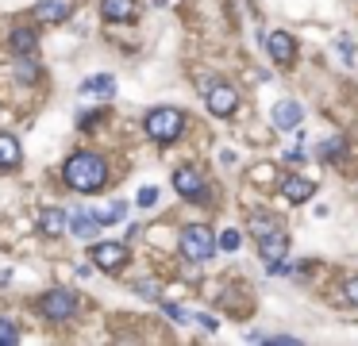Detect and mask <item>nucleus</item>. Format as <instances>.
I'll list each match as a JSON object with an SVG mask.
<instances>
[{"label":"nucleus","instance_id":"1","mask_svg":"<svg viewBox=\"0 0 358 346\" xmlns=\"http://www.w3.org/2000/svg\"><path fill=\"white\" fill-rule=\"evenodd\" d=\"M62 181H66L74 192H100L108 185V162L93 150L69 154L66 165H62Z\"/></svg>","mask_w":358,"mask_h":346},{"label":"nucleus","instance_id":"2","mask_svg":"<svg viewBox=\"0 0 358 346\" xmlns=\"http://www.w3.org/2000/svg\"><path fill=\"white\" fill-rule=\"evenodd\" d=\"M143 127L155 143H174L177 135L185 131V115H181V108H150Z\"/></svg>","mask_w":358,"mask_h":346},{"label":"nucleus","instance_id":"3","mask_svg":"<svg viewBox=\"0 0 358 346\" xmlns=\"http://www.w3.org/2000/svg\"><path fill=\"white\" fill-rule=\"evenodd\" d=\"M74 312H78V292H69V288H50L39 297V316L50 323H66Z\"/></svg>","mask_w":358,"mask_h":346},{"label":"nucleus","instance_id":"4","mask_svg":"<svg viewBox=\"0 0 358 346\" xmlns=\"http://www.w3.org/2000/svg\"><path fill=\"white\" fill-rule=\"evenodd\" d=\"M181 254L189 262H208L212 258V250H216V239H212V231L204 227V223H193V227H185L181 231Z\"/></svg>","mask_w":358,"mask_h":346},{"label":"nucleus","instance_id":"5","mask_svg":"<svg viewBox=\"0 0 358 346\" xmlns=\"http://www.w3.org/2000/svg\"><path fill=\"white\" fill-rule=\"evenodd\" d=\"M174 189L181 192L185 200L208 204V189H204V177H201V170H193V165H181V170L174 173Z\"/></svg>","mask_w":358,"mask_h":346},{"label":"nucleus","instance_id":"6","mask_svg":"<svg viewBox=\"0 0 358 346\" xmlns=\"http://www.w3.org/2000/svg\"><path fill=\"white\" fill-rule=\"evenodd\" d=\"M93 262H97V269H104V273H120V269L127 266V246L124 242H97V246H93Z\"/></svg>","mask_w":358,"mask_h":346},{"label":"nucleus","instance_id":"7","mask_svg":"<svg viewBox=\"0 0 358 346\" xmlns=\"http://www.w3.org/2000/svg\"><path fill=\"white\" fill-rule=\"evenodd\" d=\"M74 8H78V0H39L31 16L39 19V23H66L74 16Z\"/></svg>","mask_w":358,"mask_h":346},{"label":"nucleus","instance_id":"8","mask_svg":"<svg viewBox=\"0 0 358 346\" xmlns=\"http://www.w3.org/2000/svg\"><path fill=\"white\" fill-rule=\"evenodd\" d=\"M258 254L266 262H285V254H289V235H285V231H266V235H262L258 239Z\"/></svg>","mask_w":358,"mask_h":346},{"label":"nucleus","instance_id":"9","mask_svg":"<svg viewBox=\"0 0 358 346\" xmlns=\"http://www.w3.org/2000/svg\"><path fill=\"white\" fill-rule=\"evenodd\" d=\"M235 108H239V93H235L232 85H212L208 89V112L212 115H232Z\"/></svg>","mask_w":358,"mask_h":346},{"label":"nucleus","instance_id":"10","mask_svg":"<svg viewBox=\"0 0 358 346\" xmlns=\"http://www.w3.org/2000/svg\"><path fill=\"white\" fill-rule=\"evenodd\" d=\"M20 162H23L20 139L8 135V131H0V173H16V170H20Z\"/></svg>","mask_w":358,"mask_h":346},{"label":"nucleus","instance_id":"11","mask_svg":"<svg viewBox=\"0 0 358 346\" xmlns=\"http://www.w3.org/2000/svg\"><path fill=\"white\" fill-rule=\"evenodd\" d=\"M266 50H270V58L278 66H289L293 58H297V43H293V35H285V31H273V35L266 38Z\"/></svg>","mask_w":358,"mask_h":346},{"label":"nucleus","instance_id":"12","mask_svg":"<svg viewBox=\"0 0 358 346\" xmlns=\"http://www.w3.org/2000/svg\"><path fill=\"white\" fill-rule=\"evenodd\" d=\"M300 119H304V108L297 100H278V108H273V127L278 131H293Z\"/></svg>","mask_w":358,"mask_h":346},{"label":"nucleus","instance_id":"13","mask_svg":"<svg viewBox=\"0 0 358 346\" xmlns=\"http://www.w3.org/2000/svg\"><path fill=\"white\" fill-rule=\"evenodd\" d=\"M281 192H285L289 204H304V200L316 196V181H309V177H285V181H281Z\"/></svg>","mask_w":358,"mask_h":346},{"label":"nucleus","instance_id":"14","mask_svg":"<svg viewBox=\"0 0 358 346\" xmlns=\"http://www.w3.org/2000/svg\"><path fill=\"white\" fill-rule=\"evenodd\" d=\"M139 4L135 0H100V16L112 19V23H127V19H135Z\"/></svg>","mask_w":358,"mask_h":346},{"label":"nucleus","instance_id":"15","mask_svg":"<svg viewBox=\"0 0 358 346\" xmlns=\"http://www.w3.org/2000/svg\"><path fill=\"white\" fill-rule=\"evenodd\" d=\"M104 223L97 220V211H69V231L78 235V239H93Z\"/></svg>","mask_w":358,"mask_h":346},{"label":"nucleus","instance_id":"16","mask_svg":"<svg viewBox=\"0 0 358 346\" xmlns=\"http://www.w3.org/2000/svg\"><path fill=\"white\" fill-rule=\"evenodd\" d=\"M81 96H116V77H108V73H97V77H85L78 89Z\"/></svg>","mask_w":358,"mask_h":346},{"label":"nucleus","instance_id":"17","mask_svg":"<svg viewBox=\"0 0 358 346\" xmlns=\"http://www.w3.org/2000/svg\"><path fill=\"white\" fill-rule=\"evenodd\" d=\"M8 47L16 50V54H35V47H39V35H35V27H16L8 35Z\"/></svg>","mask_w":358,"mask_h":346},{"label":"nucleus","instance_id":"18","mask_svg":"<svg viewBox=\"0 0 358 346\" xmlns=\"http://www.w3.org/2000/svg\"><path fill=\"white\" fill-rule=\"evenodd\" d=\"M66 227H69V216L62 208H47L39 216V231H43V235H62Z\"/></svg>","mask_w":358,"mask_h":346},{"label":"nucleus","instance_id":"19","mask_svg":"<svg viewBox=\"0 0 358 346\" xmlns=\"http://www.w3.org/2000/svg\"><path fill=\"white\" fill-rule=\"evenodd\" d=\"M16 77H20V81H39V62H35V58L31 54H20V62H16Z\"/></svg>","mask_w":358,"mask_h":346},{"label":"nucleus","instance_id":"20","mask_svg":"<svg viewBox=\"0 0 358 346\" xmlns=\"http://www.w3.org/2000/svg\"><path fill=\"white\" fill-rule=\"evenodd\" d=\"M124 211H127V204L116 200V204H108V208H97V220L100 223H116V220H124Z\"/></svg>","mask_w":358,"mask_h":346},{"label":"nucleus","instance_id":"21","mask_svg":"<svg viewBox=\"0 0 358 346\" xmlns=\"http://www.w3.org/2000/svg\"><path fill=\"white\" fill-rule=\"evenodd\" d=\"M12 343H20V327L0 316V346H12Z\"/></svg>","mask_w":358,"mask_h":346},{"label":"nucleus","instance_id":"22","mask_svg":"<svg viewBox=\"0 0 358 346\" xmlns=\"http://www.w3.org/2000/svg\"><path fill=\"white\" fill-rule=\"evenodd\" d=\"M162 312L174 319V323H193V312H185V308H177V304H162Z\"/></svg>","mask_w":358,"mask_h":346},{"label":"nucleus","instance_id":"23","mask_svg":"<svg viewBox=\"0 0 358 346\" xmlns=\"http://www.w3.org/2000/svg\"><path fill=\"white\" fill-rule=\"evenodd\" d=\"M135 204H139V208H155V204H158V189H155V185H143Z\"/></svg>","mask_w":358,"mask_h":346},{"label":"nucleus","instance_id":"24","mask_svg":"<svg viewBox=\"0 0 358 346\" xmlns=\"http://www.w3.org/2000/svg\"><path fill=\"white\" fill-rule=\"evenodd\" d=\"M135 292H139L143 300H158V281H139Z\"/></svg>","mask_w":358,"mask_h":346},{"label":"nucleus","instance_id":"25","mask_svg":"<svg viewBox=\"0 0 358 346\" xmlns=\"http://www.w3.org/2000/svg\"><path fill=\"white\" fill-rule=\"evenodd\" d=\"M239 231H223V235H220V250H239Z\"/></svg>","mask_w":358,"mask_h":346},{"label":"nucleus","instance_id":"26","mask_svg":"<svg viewBox=\"0 0 358 346\" xmlns=\"http://www.w3.org/2000/svg\"><path fill=\"white\" fill-rule=\"evenodd\" d=\"M343 146H347L343 139H331V143H324V146H320V158H335V154L343 150Z\"/></svg>","mask_w":358,"mask_h":346},{"label":"nucleus","instance_id":"27","mask_svg":"<svg viewBox=\"0 0 358 346\" xmlns=\"http://www.w3.org/2000/svg\"><path fill=\"white\" fill-rule=\"evenodd\" d=\"M254 231H258V239L266 235V231H273V220L266 216V211H262V216H254Z\"/></svg>","mask_w":358,"mask_h":346},{"label":"nucleus","instance_id":"28","mask_svg":"<svg viewBox=\"0 0 358 346\" xmlns=\"http://www.w3.org/2000/svg\"><path fill=\"white\" fill-rule=\"evenodd\" d=\"M343 292H347V300L358 308V277H347V285H343Z\"/></svg>","mask_w":358,"mask_h":346},{"label":"nucleus","instance_id":"29","mask_svg":"<svg viewBox=\"0 0 358 346\" xmlns=\"http://www.w3.org/2000/svg\"><path fill=\"white\" fill-rule=\"evenodd\" d=\"M339 54L350 62V58H355V43H350V38H339Z\"/></svg>","mask_w":358,"mask_h":346},{"label":"nucleus","instance_id":"30","mask_svg":"<svg viewBox=\"0 0 358 346\" xmlns=\"http://www.w3.org/2000/svg\"><path fill=\"white\" fill-rule=\"evenodd\" d=\"M193 323H201V327H204V331H216V327H220V323H216V319H212V316H193Z\"/></svg>","mask_w":358,"mask_h":346}]
</instances>
